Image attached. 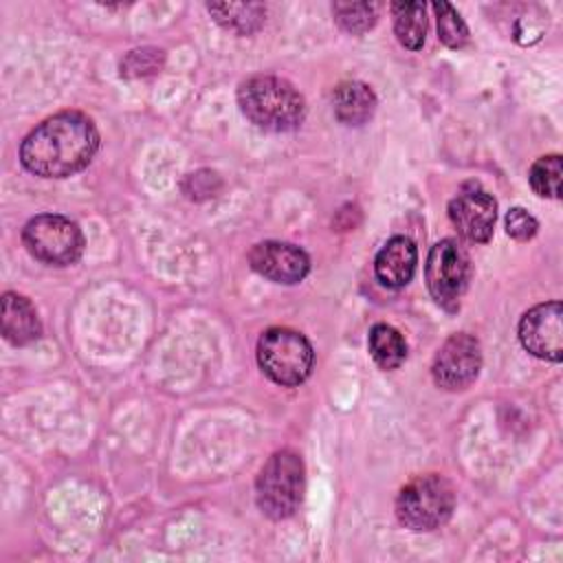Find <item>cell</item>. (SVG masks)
Here are the masks:
<instances>
[{
    "mask_svg": "<svg viewBox=\"0 0 563 563\" xmlns=\"http://www.w3.org/2000/svg\"><path fill=\"white\" fill-rule=\"evenodd\" d=\"M99 132L92 119L77 110H64L33 128L20 145V163L40 178H66L95 158Z\"/></svg>",
    "mask_w": 563,
    "mask_h": 563,
    "instance_id": "cell-1",
    "label": "cell"
},
{
    "mask_svg": "<svg viewBox=\"0 0 563 563\" xmlns=\"http://www.w3.org/2000/svg\"><path fill=\"white\" fill-rule=\"evenodd\" d=\"M242 114L266 132H290L303 123L306 101L286 79L275 75H253L238 86Z\"/></svg>",
    "mask_w": 563,
    "mask_h": 563,
    "instance_id": "cell-2",
    "label": "cell"
},
{
    "mask_svg": "<svg viewBox=\"0 0 563 563\" xmlns=\"http://www.w3.org/2000/svg\"><path fill=\"white\" fill-rule=\"evenodd\" d=\"M303 460L297 451H275L255 479V501L260 510L275 521L292 517L303 499Z\"/></svg>",
    "mask_w": 563,
    "mask_h": 563,
    "instance_id": "cell-3",
    "label": "cell"
},
{
    "mask_svg": "<svg viewBox=\"0 0 563 563\" xmlns=\"http://www.w3.org/2000/svg\"><path fill=\"white\" fill-rule=\"evenodd\" d=\"M455 508L453 484L438 475L427 473L407 482L396 497L398 521L416 532H429L444 526Z\"/></svg>",
    "mask_w": 563,
    "mask_h": 563,
    "instance_id": "cell-4",
    "label": "cell"
},
{
    "mask_svg": "<svg viewBox=\"0 0 563 563\" xmlns=\"http://www.w3.org/2000/svg\"><path fill=\"white\" fill-rule=\"evenodd\" d=\"M257 365L282 387L301 385L314 365L310 341L290 328H268L257 341Z\"/></svg>",
    "mask_w": 563,
    "mask_h": 563,
    "instance_id": "cell-5",
    "label": "cell"
},
{
    "mask_svg": "<svg viewBox=\"0 0 563 563\" xmlns=\"http://www.w3.org/2000/svg\"><path fill=\"white\" fill-rule=\"evenodd\" d=\"M22 242L26 251L48 264V266H68L77 262L84 253V233L66 216L40 213L31 218L22 229Z\"/></svg>",
    "mask_w": 563,
    "mask_h": 563,
    "instance_id": "cell-6",
    "label": "cell"
},
{
    "mask_svg": "<svg viewBox=\"0 0 563 563\" xmlns=\"http://www.w3.org/2000/svg\"><path fill=\"white\" fill-rule=\"evenodd\" d=\"M424 279L435 303L449 312L457 310L471 279V257L466 249L453 238L433 244L427 257Z\"/></svg>",
    "mask_w": 563,
    "mask_h": 563,
    "instance_id": "cell-7",
    "label": "cell"
},
{
    "mask_svg": "<svg viewBox=\"0 0 563 563\" xmlns=\"http://www.w3.org/2000/svg\"><path fill=\"white\" fill-rule=\"evenodd\" d=\"M482 367V347L479 341L466 332L449 336L438 350L431 376L433 383L444 391H462L475 383Z\"/></svg>",
    "mask_w": 563,
    "mask_h": 563,
    "instance_id": "cell-8",
    "label": "cell"
},
{
    "mask_svg": "<svg viewBox=\"0 0 563 563\" xmlns=\"http://www.w3.org/2000/svg\"><path fill=\"white\" fill-rule=\"evenodd\" d=\"M449 220L466 242L484 244L495 229L497 202L479 183H464L449 202Z\"/></svg>",
    "mask_w": 563,
    "mask_h": 563,
    "instance_id": "cell-9",
    "label": "cell"
},
{
    "mask_svg": "<svg viewBox=\"0 0 563 563\" xmlns=\"http://www.w3.org/2000/svg\"><path fill=\"white\" fill-rule=\"evenodd\" d=\"M519 341L537 358L559 363L563 358V310L559 301H545L519 321Z\"/></svg>",
    "mask_w": 563,
    "mask_h": 563,
    "instance_id": "cell-10",
    "label": "cell"
},
{
    "mask_svg": "<svg viewBox=\"0 0 563 563\" xmlns=\"http://www.w3.org/2000/svg\"><path fill=\"white\" fill-rule=\"evenodd\" d=\"M249 264L257 275L286 286L299 284L310 271V260L306 251L295 244L275 240L257 242L249 251Z\"/></svg>",
    "mask_w": 563,
    "mask_h": 563,
    "instance_id": "cell-11",
    "label": "cell"
},
{
    "mask_svg": "<svg viewBox=\"0 0 563 563\" xmlns=\"http://www.w3.org/2000/svg\"><path fill=\"white\" fill-rule=\"evenodd\" d=\"M418 264V249L407 235L389 238L376 253L374 273L387 288H402L411 282Z\"/></svg>",
    "mask_w": 563,
    "mask_h": 563,
    "instance_id": "cell-12",
    "label": "cell"
},
{
    "mask_svg": "<svg viewBox=\"0 0 563 563\" xmlns=\"http://www.w3.org/2000/svg\"><path fill=\"white\" fill-rule=\"evenodd\" d=\"M2 336L13 345H29L42 336V323L33 303L18 295L4 292L2 295Z\"/></svg>",
    "mask_w": 563,
    "mask_h": 563,
    "instance_id": "cell-13",
    "label": "cell"
},
{
    "mask_svg": "<svg viewBox=\"0 0 563 563\" xmlns=\"http://www.w3.org/2000/svg\"><path fill=\"white\" fill-rule=\"evenodd\" d=\"M376 95L374 90L356 79L341 81L332 92L334 117L345 125H363L376 112Z\"/></svg>",
    "mask_w": 563,
    "mask_h": 563,
    "instance_id": "cell-14",
    "label": "cell"
},
{
    "mask_svg": "<svg viewBox=\"0 0 563 563\" xmlns=\"http://www.w3.org/2000/svg\"><path fill=\"white\" fill-rule=\"evenodd\" d=\"M207 11L220 26L238 35L260 31L266 20V7L260 2H209Z\"/></svg>",
    "mask_w": 563,
    "mask_h": 563,
    "instance_id": "cell-15",
    "label": "cell"
},
{
    "mask_svg": "<svg viewBox=\"0 0 563 563\" xmlns=\"http://www.w3.org/2000/svg\"><path fill=\"white\" fill-rule=\"evenodd\" d=\"M391 15H394L396 40L409 51L422 48L424 37H427V7H424V2H394L391 4Z\"/></svg>",
    "mask_w": 563,
    "mask_h": 563,
    "instance_id": "cell-16",
    "label": "cell"
},
{
    "mask_svg": "<svg viewBox=\"0 0 563 563\" xmlns=\"http://www.w3.org/2000/svg\"><path fill=\"white\" fill-rule=\"evenodd\" d=\"M367 347H369L374 363L380 369H396L407 358V343H405L402 334L387 323H376L369 330Z\"/></svg>",
    "mask_w": 563,
    "mask_h": 563,
    "instance_id": "cell-17",
    "label": "cell"
},
{
    "mask_svg": "<svg viewBox=\"0 0 563 563\" xmlns=\"http://www.w3.org/2000/svg\"><path fill=\"white\" fill-rule=\"evenodd\" d=\"M561 174H563V161L559 154L541 156L532 163L528 172L530 187L541 198H561Z\"/></svg>",
    "mask_w": 563,
    "mask_h": 563,
    "instance_id": "cell-18",
    "label": "cell"
},
{
    "mask_svg": "<svg viewBox=\"0 0 563 563\" xmlns=\"http://www.w3.org/2000/svg\"><path fill=\"white\" fill-rule=\"evenodd\" d=\"M332 13L336 24L352 35H361L369 31L378 18L376 4L372 2H334Z\"/></svg>",
    "mask_w": 563,
    "mask_h": 563,
    "instance_id": "cell-19",
    "label": "cell"
},
{
    "mask_svg": "<svg viewBox=\"0 0 563 563\" xmlns=\"http://www.w3.org/2000/svg\"><path fill=\"white\" fill-rule=\"evenodd\" d=\"M433 11L438 18V37L449 48H462L468 42V26L460 18L453 4L433 2Z\"/></svg>",
    "mask_w": 563,
    "mask_h": 563,
    "instance_id": "cell-20",
    "label": "cell"
},
{
    "mask_svg": "<svg viewBox=\"0 0 563 563\" xmlns=\"http://www.w3.org/2000/svg\"><path fill=\"white\" fill-rule=\"evenodd\" d=\"M165 62V53L156 46H143V48H134L130 51L123 59H121V75L123 77H147L154 75L163 68Z\"/></svg>",
    "mask_w": 563,
    "mask_h": 563,
    "instance_id": "cell-21",
    "label": "cell"
},
{
    "mask_svg": "<svg viewBox=\"0 0 563 563\" xmlns=\"http://www.w3.org/2000/svg\"><path fill=\"white\" fill-rule=\"evenodd\" d=\"M539 231V222L532 213H528L526 209L521 207H512L508 213H506V233L517 240V242H528L537 235Z\"/></svg>",
    "mask_w": 563,
    "mask_h": 563,
    "instance_id": "cell-22",
    "label": "cell"
},
{
    "mask_svg": "<svg viewBox=\"0 0 563 563\" xmlns=\"http://www.w3.org/2000/svg\"><path fill=\"white\" fill-rule=\"evenodd\" d=\"M220 189V178L216 172H209V169H200L196 174H187L185 183H183V191L194 198V200H200V198H209L213 196L216 191Z\"/></svg>",
    "mask_w": 563,
    "mask_h": 563,
    "instance_id": "cell-23",
    "label": "cell"
}]
</instances>
